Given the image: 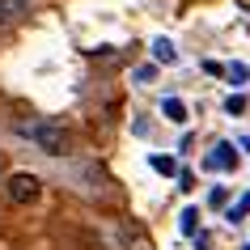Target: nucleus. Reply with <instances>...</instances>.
<instances>
[{
  "mask_svg": "<svg viewBox=\"0 0 250 250\" xmlns=\"http://www.w3.org/2000/svg\"><path fill=\"white\" fill-rule=\"evenodd\" d=\"M34 145H39L42 153H51V157H68V153H72V132L51 119V123L34 127Z\"/></svg>",
  "mask_w": 250,
  "mask_h": 250,
  "instance_id": "1",
  "label": "nucleus"
},
{
  "mask_svg": "<svg viewBox=\"0 0 250 250\" xmlns=\"http://www.w3.org/2000/svg\"><path fill=\"white\" fill-rule=\"evenodd\" d=\"M4 195L13 199V204H39V195H42V183L34 178V174H26V170H17V174H9L4 178Z\"/></svg>",
  "mask_w": 250,
  "mask_h": 250,
  "instance_id": "2",
  "label": "nucleus"
},
{
  "mask_svg": "<svg viewBox=\"0 0 250 250\" xmlns=\"http://www.w3.org/2000/svg\"><path fill=\"white\" fill-rule=\"evenodd\" d=\"M204 166H208V170H221V174H229L237 166V153H233V145H216L208 153V157H204Z\"/></svg>",
  "mask_w": 250,
  "mask_h": 250,
  "instance_id": "3",
  "label": "nucleus"
},
{
  "mask_svg": "<svg viewBox=\"0 0 250 250\" xmlns=\"http://www.w3.org/2000/svg\"><path fill=\"white\" fill-rule=\"evenodd\" d=\"M30 9V0H0V26H9Z\"/></svg>",
  "mask_w": 250,
  "mask_h": 250,
  "instance_id": "4",
  "label": "nucleus"
},
{
  "mask_svg": "<svg viewBox=\"0 0 250 250\" xmlns=\"http://www.w3.org/2000/svg\"><path fill=\"white\" fill-rule=\"evenodd\" d=\"M161 115L170 119V123H187V119H191V115H187V106L178 102V98H166V102H161Z\"/></svg>",
  "mask_w": 250,
  "mask_h": 250,
  "instance_id": "5",
  "label": "nucleus"
},
{
  "mask_svg": "<svg viewBox=\"0 0 250 250\" xmlns=\"http://www.w3.org/2000/svg\"><path fill=\"white\" fill-rule=\"evenodd\" d=\"M153 60H157V64H174V60H178L174 42L170 39H157V42H153Z\"/></svg>",
  "mask_w": 250,
  "mask_h": 250,
  "instance_id": "6",
  "label": "nucleus"
},
{
  "mask_svg": "<svg viewBox=\"0 0 250 250\" xmlns=\"http://www.w3.org/2000/svg\"><path fill=\"white\" fill-rule=\"evenodd\" d=\"M136 81H140V85H153V81H157V64H140L136 68Z\"/></svg>",
  "mask_w": 250,
  "mask_h": 250,
  "instance_id": "7",
  "label": "nucleus"
},
{
  "mask_svg": "<svg viewBox=\"0 0 250 250\" xmlns=\"http://www.w3.org/2000/svg\"><path fill=\"white\" fill-rule=\"evenodd\" d=\"M246 212H250V195H242L233 208H229V221H246Z\"/></svg>",
  "mask_w": 250,
  "mask_h": 250,
  "instance_id": "8",
  "label": "nucleus"
},
{
  "mask_svg": "<svg viewBox=\"0 0 250 250\" xmlns=\"http://www.w3.org/2000/svg\"><path fill=\"white\" fill-rule=\"evenodd\" d=\"M195 225H199V212H195V208H187V212H183V221H178V229H183V233H195Z\"/></svg>",
  "mask_w": 250,
  "mask_h": 250,
  "instance_id": "9",
  "label": "nucleus"
},
{
  "mask_svg": "<svg viewBox=\"0 0 250 250\" xmlns=\"http://www.w3.org/2000/svg\"><path fill=\"white\" fill-rule=\"evenodd\" d=\"M153 170H157V174H166V178H170V174H174V161H170V157H153Z\"/></svg>",
  "mask_w": 250,
  "mask_h": 250,
  "instance_id": "10",
  "label": "nucleus"
},
{
  "mask_svg": "<svg viewBox=\"0 0 250 250\" xmlns=\"http://www.w3.org/2000/svg\"><path fill=\"white\" fill-rule=\"evenodd\" d=\"M229 77H233V85H246V68H242V64H229Z\"/></svg>",
  "mask_w": 250,
  "mask_h": 250,
  "instance_id": "11",
  "label": "nucleus"
},
{
  "mask_svg": "<svg viewBox=\"0 0 250 250\" xmlns=\"http://www.w3.org/2000/svg\"><path fill=\"white\" fill-rule=\"evenodd\" d=\"M225 110H229V115H242V110H246V102H242V98H229V102H225Z\"/></svg>",
  "mask_w": 250,
  "mask_h": 250,
  "instance_id": "12",
  "label": "nucleus"
},
{
  "mask_svg": "<svg viewBox=\"0 0 250 250\" xmlns=\"http://www.w3.org/2000/svg\"><path fill=\"white\" fill-rule=\"evenodd\" d=\"M0 187H4V166H0Z\"/></svg>",
  "mask_w": 250,
  "mask_h": 250,
  "instance_id": "13",
  "label": "nucleus"
},
{
  "mask_svg": "<svg viewBox=\"0 0 250 250\" xmlns=\"http://www.w3.org/2000/svg\"><path fill=\"white\" fill-rule=\"evenodd\" d=\"M246 250H250V246H246Z\"/></svg>",
  "mask_w": 250,
  "mask_h": 250,
  "instance_id": "14",
  "label": "nucleus"
}]
</instances>
